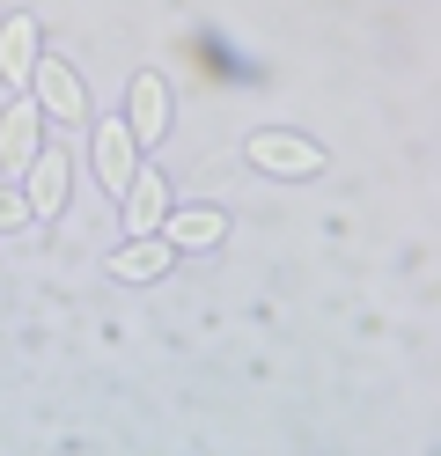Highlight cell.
Here are the masks:
<instances>
[{
    "instance_id": "1",
    "label": "cell",
    "mask_w": 441,
    "mask_h": 456,
    "mask_svg": "<svg viewBox=\"0 0 441 456\" xmlns=\"http://www.w3.org/2000/svg\"><path fill=\"white\" fill-rule=\"evenodd\" d=\"M29 81H37V110H45V118H59V126H81L88 118V96H81V81H74L67 60H37Z\"/></svg>"
},
{
    "instance_id": "2",
    "label": "cell",
    "mask_w": 441,
    "mask_h": 456,
    "mask_svg": "<svg viewBox=\"0 0 441 456\" xmlns=\"http://www.w3.org/2000/svg\"><path fill=\"white\" fill-rule=\"evenodd\" d=\"M257 169H273V177H316L323 155L309 148L302 133H250V148H243Z\"/></svg>"
},
{
    "instance_id": "3",
    "label": "cell",
    "mask_w": 441,
    "mask_h": 456,
    "mask_svg": "<svg viewBox=\"0 0 441 456\" xmlns=\"http://www.w3.org/2000/svg\"><path fill=\"white\" fill-rule=\"evenodd\" d=\"M126 133L133 140H147V148H155V140L169 133V89H162V74H133V89H126Z\"/></svg>"
},
{
    "instance_id": "4",
    "label": "cell",
    "mask_w": 441,
    "mask_h": 456,
    "mask_svg": "<svg viewBox=\"0 0 441 456\" xmlns=\"http://www.w3.org/2000/svg\"><path fill=\"white\" fill-rule=\"evenodd\" d=\"M37 118H45L37 103H8V110H0V169H29V162H37V148H45Z\"/></svg>"
},
{
    "instance_id": "5",
    "label": "cell",
    "mask_w": 441,
    "mask_h": 456,
    "mask_svg": "<svg viewBox=\"0 0 441 456\" xmlns=\"http://www.w3.org/2000/svg\"><path fill=\"white\" fill-rule=\"evenodd\" d=\"M133 169H140V140L126 126H96V184L103 191H126Z\"/></svg>"
},
{
    "instance_id": "6",
    "label": "cell",
    "mask_w": 441,
    "mask_h": 456,
    "mask_svg": "<svg viewBox=\"0 0 441 456\" xmlns=\"http://www.w3.org/2000/svg\"><path fill=\"white\" fill-rule=\"evenodd\" d=\"M29 67H37V22L8 15L0 22V81H8V89H29Z\"/></svg>"
},
{
    "instance_id": "7",
    "label": "cell",
    "mask_w": 441,
    "mask_h": 456,
    "mask_svg": "<svg viewBox=\"0 0 441 456\" xmlns=\"http://www.w3.org/2000/svg\"><path fill=\"white\" fill-rule=\"evenodd\" d=\"M59 207H67V155L37 148V162H29V221H52Z\"/></svg>"
},
{
    "instance_id": "8",
    "label": "cell",
    "mask_w": 441,
    "mask_h": 456,
    "mask_svg": "<svg viewBox=\"0 0 441 456\" xmlns=\"http://www.w3.org/2000/svg\"><path fill=\"white\" fill-rule=\"evenodd\" d=\"M118 199H126V228H133V236H155L162 214H169V191H162L155 169H133V184L118 191Z\"/></svg>"
},
{
    "instance_id": "9",
    "label": "cell",
    "mask_w": 441,
    "mask_h": 456,
    "mask_svg": "<svg viewBox=\"0 0 441 456\" xmlns=\"http://www.w3.org/2000/svg\"><path fill=\"white\" fill-rule=\"evenodd\" d=\"M162 228H169V236H162L169 250H214L228 221H221L214 207H184V214H162Z\"/></svg>"
},
{
    "instance_id": "10",
    "label": "cell",
    "mask_w": 441,
    "mask_h": 456,
    "mask_svg": "<svg viewBox=\"0 0 441 456\" xmlns=\"http://www.w3.org/2000/svg\"><path fill=\"white\" fill-rule=\"evenodd\" d=\"M162 265H169V243H162V236H133V243L110 258V273H118V280H155Z\"/></svg>"
},
{
    "instance_id": "11",
    "label": "cell",
    "mask_w": 441,
    "mask_h": 456,
    "mask_svg": "<svg viewBox=\"0 0 441 456\" xmlns=\"http://www.w3.org/2000/svg\"><path fill=\"white\" fill-rule=\"evenodd\" d=\"M0 228H29V199H15V191H0Z\"/></svg>"
}]
</instances>
